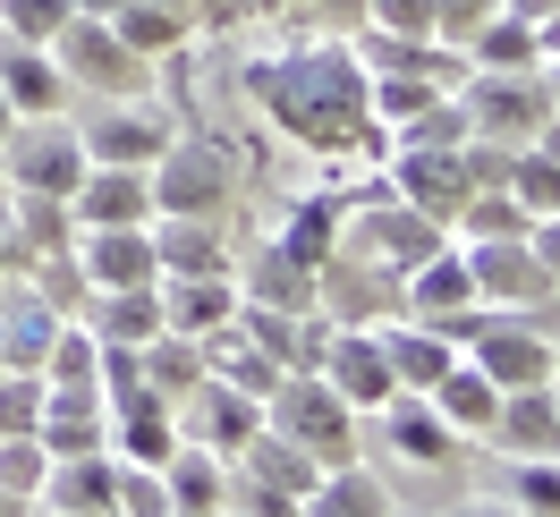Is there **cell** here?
<instances>
[{
  "instance_id": "6da1fadb",
  "label": "cell",
  "mask_w": 560,
  "mask_h": 517,
  "mask_svg": "<svg viewBox=\"0 0 560 517\" xmlns=\"http://www.w3.org/2000/svg\"><path fill=\"white\" fill-rule=\"evenodd\" d=\"M246 85H255L264 119H280L289 137L315 144V153H349V137L374 119V103H365L374 77L357 69L349 43H298V51H280V60H255Z\"/></svg>"
},
{
  "instance_id": "7a4b0ae2",
  "label": "cell",
  "mask_w": 560,
  "mask_h": 517,
  "mask_svg": "<svg viewBox=\"0 0 560 517\" xmlns=\"http://www.w3.org/2000/svg\"><path fill=\"white\" fill-rule=\"evenodd\" d=\"M264 424L280 442H298L315 467H349L357 458V408L323 374H280L272 399H264Z\"/></svg>"
},
{
  "instance_id": "3957f363",
  "label": "cell",
  "mask_w": 560,
  "mask_h": 517,
  "mask_svg": "<svg viewBox=\"0 0 560 517\" xmlns=\"http://www.w3.org/2000/svg\"><path fill=\"white\" fill-rule=\"evenodd\" d=\"M51 60H60V77H69V94H103V103H137L144 85H153V60H137L128 43H119V26L110 17H69L60 35L43 43Z\"/></svg>"
},
{
  "instance_id": "277c9868",
  "label": "cell",
  "mask_w": 560,
  "mask_h": 517,
  "mask_svg": "<svg viewBox=\"0 0 560 517\" xmlns=\"http://www.w3.org/2000/svg\"><path fill=\"white\" fill-rule=\"evenodd\" d=\"M458 110H467V137L476 144H510L518 153V144H535L552 94H544L535 69H467L458 77Z\"/></svg>"
},
{
  "instance_id": "5b68a950",
  "label": "cell",
  "mask_w": 560,
  "mask_h": 517,
  "mask_svg": "<svg viewBox=\"0 0 560 517\" xmlns=\"http://www.w3.org/2000/svg\"><path fill=\"white\" fill-rule=\"evenodd\" d=\"M0 171L9 187H26V196H77V178H85V137H77V119H18L9 137H0Z\"/></svg>"
},
{
  "instance_id": "8992f818",
  "label": "cell",
  "mask_w": 560,
  "mask_h": 517,
  "mask_svg": "<svg viewBox=\"0 0 560 517\" xmlns=\"http://www.w3.org/2000/svg\"><path fill=\"white\" fill-rule=\"evenodd\" d=\"M340 238H349L357 255H374V263H390V272L408 280V272L424 263V255H442V246H451V221L417 212L408 196H383V204L340 212Z\"/></svg>"
},
{
  "instance_id": "52a82bcc",
  "label": "cell",
  "mask_w": 560,
  "mask_h": 517,
  "mask_svg": "<svg viewBox=\"0 0 560 517\" xmlns=\"http://www.w3.org/2000/svg\"><path fill=\"white\" fill-rule=\"evenodd\" d=\"M144 178H153V212H221L230 204V153L212 137H187V128H171V144L144 162Z\"/></svg>"
},
{
  "instance_id": "ba28073f",
  "label": "cell",
  "mask_w": 560,
  "mask_h": 517,
  "mask_svg": "<svg viewBox=\"0 0 560 517\" xmlns=\"http://www.w3.org/2000/svg\"><path fill=\"white\" fill-rule=\"evenodd\" d=\"M315 314H331V322H390L399 314V272L390 263H374V255H357L349 238L331 246L315 263Z\"/></svg>"
},
{
  "instance_id": "9c48e42d",
  "label": "cell",
  "mask_w": 560,
  "mask_h": 517,
  "mask_svg": "<svg viewBox=\"0 0 560 517\" xmlns=\"http://www.w3.org/2000/svg\"><path fill=\"white\" fill-rule=\"evenodd\" d=\"M390 196H408V204L433 212V221H458V204L476 196L467 144H399V153H390Z\"/></svg>"
},
{
  "instance_id": "30bf717a",
  "label": "cell",
  "mask_w": 560,
  "mask_h": 517,
  "mask_svg": "<svg viewBox=\"0 0 560 517\" xmlns=\"http://www.w3.org/2000/svg\"><path fill=\"white\" fill-rule=\"evenodd\" d=\"M315 374L349 399L357 415H374L399 390L390 381V356H383V331H365V322H331V340H323V356H315Z\"/></svg>"
},
{
  "instance_id": "8fae6325",
  "label": "cell",
  "mask_w": 560,
  "mask_h": 517,
  "mask_svg": "<svg viewBox=\"0 0 560 517\" xmlns=\"http://www.w3.org/2000/svg\"><path fill=\"white\" fill-rule=\"evenodd\" d=\"M255 433H264V399L230 390L221 374H205L187 399H178V442H205V449H221V458H238Z\"/></svg>"
},
{
  "instance_id": "7c38bea8",
  "label": "cell",
  "mask_w": 560,
  "mask_h": 517,
  "mask_svg": "<svg viewBox=\"0 0 560 517\" xmlns=\"http://www.w3.org/2000/svg\"><path fill=\"white\" fill-rule=\"evenodd\" d=\"M77 137H85V162H128V171H144V162L171 144V119L137 94V103L85 110V119H77Z\"/></svg>"
},
{
  "instance_id": "4fadbf2b",
  "label": "cell",
  "mask_w": 560,
  "mask_h": 517,
  "mask_svg": "<svg viewBox=\"0 0 560 517\" xmlns=\"http://www.w3.org/2000/svg\"><path fill=\"white\" fill-rule=\"evenodd\" d=\"M77 280L85 289H137V280H162L153 263V230L144 221H119V230H77Z\"/></svg>"
},
{
  "instance_id": "5bb4252c",
  "label": "cell",
  "mask_w": 560,
  "mask_h": 517,
  "mask_svg": "<svg viewBox=\"0 0 560 517\" xmlns=\"http://www.w3.org/2000/svg\"><path fill=\"white\" fill-rule=\"evenodd\" d=\"M458 255H467V280H476L485 306H535L552 289L544 263L526 255V238H458Z\"/></svg>"
},
{
  "instance_id": "9a60e30c",
  "label": "cell",
  "mask_w": 560,
  "mask_h": 517,
  "mask_svg": "<svg viewBox=\"0 0 560 517\" xmlns=\"http://www.w3.org/2000/svg\"><path fill=\"white\" fill-rule=\"evenodd\" d=\"M153 289H162V331H178V340H212L238 314V280L230 272H162Z\"/></svg>"
},
{
  "instance_id": "2e32d148",
  "label": "cell",
  "mask_w": 560,
  "mask_h": 517,
  "mask_svg": "<svg viewBox=\"0 0 560 517\" xmlns=\"http://www.w3.org/2000/svg\"><path fill=\"white\" fill-rule=\"evenodd\" d=\"M35 442L51 458H85V449H110V399L85 381V390H60V381H43V424Z\"/></svg>"
},
{
  "instance_id": "e0dca14e",
  "label": "cell",
  "mask_w": 560,
  "mask_h": 517,
  "mask_svg": "<svg viewBox=\"0 0 560 517\" xmlns=\"http://www.w3.org/2000/svg\"><path fill=\"white\" fill-rule=\"evenodd\" d=\"M77 230H119V221H153V178L128 171V162H85V178H77Z\"/></svg>"
},
{
  "instance_id": "ac0fdd59",
  "label": "cell",
  "mask_w": 560,
  "mask_h": 517,
  "mask_svg": "<svg viewBox=\"0 0 560 517\" xmlns=\"http://www.w3.org/2000/svg\"><path fill=\"white\" fill-rule=\"evenodd\" d=\"M501 458H560V408H552V381L535 390H501L492 408V433H485Z\"/></svg>"
},
{
  "instance_id": "d6986e66",
  "label": "cell",
  "mask_w": 560,
  "mask_h": 517,
  "mask_svg": "<svg viewBox=\"0 0 560 517\" xmlns=\"http://www.w3.org/2000/svg\"><path fill=\"white\" fill-rule=\"evenodd\" d=\"M171 449H178V415L162 408L144 381L110 399V458H128V467H162Z\"/></svg>"
},
{
  "instance_id": "ffe728a7",
  "label": "cell",
  "mask_w": 560,
  "mask_h": 517,
  "mask_svg": "<svg viewBox=\"0 0 560 517\" xmlns=\"http://www.w3.org/2000/svg\"><path fill=\"white\" fill-rule=\"evenodd\" d=\"M77 322H85L103 348H144L162 331V289H153V280H137V289H85Z\"/></svg>"
},
{
  "instance_id": "44dd1931",
  "label": "cell",
  "mask_w": 560,
  "mask_h": 517,
  "mask_svg": "<svg viewBox=\"0 0 560 517\" xmlns=\"http://www.w3.org/2000/svg\"><path fill=\"white\" fill-rule=\"evenodd\" d=\"M153 263L162 272H230V238H221V212H153Z\"/></svg>"
},
{
  "instance_id": "7402d4cb",
  "label": "cell",
  "mask_w": 560,
  "mask_h": 517,
  "mask_svg": "<svg viewBox=\"0 0 560 517\" xmlns=\"http://www.w3.org/2000/svg\"><path fill=\"white\" fill-rule=\"evenodd\" d=\"M162 492H171V517H221L230 509V458L205 442H178L162 458Z\"/></svg>"
},
{
  "instance_id": "603a6c76",
  "label": "cell",
  "mask_w": 560,
  "mask_h": 517,
  "mask_svg": "<svg viewBox=\"0 0 560 517\" xmlns=\"http://www.w3.org/2000/svg\"><path fill=\"white\" fill-rule=\"evenodd\" d=\"M0 94L18 119H51V110H69V77L43 43H0Z\"/></svg>"
},
{
  "instance_id": "cb8c5ba5",
  "label": "cell",
  "mask_w": 560,
  "mask_h": 517,
  "mask_svg": "<svg viewBox=\"0 0 560 517\" xmlns=\"http://www.w3.org/2000/svg\"><path fill=\"white\" fill-rule=\"evenodd\" d=\"M374 415H383V433H390L399 458H417V467H451V458H458V433L442 424V408H433L424 390H390Z\"/></svg>"
},
{
  "instance_id": "d4e9b609",
  "label": "cell",
  "mask_w": 560,
  "mask_h": 517,
  "mask_svg": "<svg viewBox=\"0 0 560 517\" xmlns=\"http://www.w3.org/2000/svg\"><path fill=\"white\" fill-rule=\"evenodd\" d=\"M374 331H383V356H390V381H399V390H433V381L451 374V356H458V348L442 340L433 322H417V314H390Z\"/></svg>"
},
{
  "instance_id": "484cf974",
  "label": "cell",
  "mask_w": 560,
  "mask_h": 517,
  "mask_svg": "<svg viewBox=\"0 0 560 517\" xmlns=\"http://www.w3.org/2000/svg\"><path fill=\"white\" fill-rule=\"evenodd\" d=\"M110 483H119V458L110 449H85V458H51L35 509L51 517H85V509H110Z\"/></svg>"
},
{
  "instance_id": "4316f807",
  "label": "cell",
  "mask_w": 560,
  "mask_h": 517,
  "mask_svg": "<svg viewBox=\"0 0 560 517\" xmlns=\"http://www.w3.org/2000/svg\"><path fill=\"white\" fill-rule=\"evenodd\" d=\"M137 381L162 399V408L178 415V399L205 381V340H178V331H153V340L137 348Z\"/></svg>"
},
{
  "instance_id": "83f0119b",
  "label": "cell",
  "mask_w": 560,
  "mask_h": 517,
  "mask_svg": "<svg viewBox=\"0 0 560 517\" xmlns=\"http://www.w3.org/2000/svg\"><path fill=\"white\" fill-rule=\"evenodd\" d=\"M238 280V297H255V306H280V314H306L315 306V263H298V255H280V246H255V263Z\"/></svg>"
},
{
  "instance_id": "f1b7e54d",
  "label": "cell",
  "mask_w": 560,
  "mask_h": 517,
  "mask_svg": "<svg viewBox=\"0 0 560 517\" xmlns=\"http://www.w3.org/2000/svg\"><path fill=\"white\" fill-rule=\"evenodd\" d=\"M306 517H390V483L349 458V467H323L315 492H306Z\"/></svg>"
},
{
  "instance_id": "f546056e",
  "label": "cell",
  "mask_w": 560,
  "mask_h": 517,
  "mask_svg": "<svg viewBox=\"0 0 560 517\" xmlns=\"http://www.w3.org/2000/svg\"><path fill=\"white\" fill-rule=\"evenodd\" d=\"M424 399H433V408H442V424H451L458 442H485V433H492V408H501V390H492V381L476 374V365H467V356H451V374L433 381V390H424Z\"/></svg>"
},
{
  "instance_id": "4dcf8cb0",
  "label": "cell",
  "mask_w": 560,
  "mask_h": 517,
  "mask_svg": "<svg viewBox=\"0 0 560 517\" xmlns=\"http://www.w3.org/2000/svg\"><path fill=\"white\" fill-rule=\"evenodd\" d=\"M230 467H238V475H255V483H272V492H289L298 509H306V492H315V475H323L315 458H306L298 442H280L272 424H264V433H255V442H246Z\"/></svg>"
},
{
  "instance_id": "1f68e13d",
  "label": "cell",
  "mask_w": 560,
  "mask_h": 517,
  "mask_svg": "<svg viewBox=\"0 0 560 517\" xmlns=\"http://www.w3.org/2000/svg\"><path fill=\"white\" fill-rule=\"evenodd\" d=\"M110 26H119V43L137 51V60H162V51H178L187 43V0H119L110 9Z\"/></svg>"
},
{
  "instance_id": "d6a6232c",
  "label": "cell",
  "mask_w": 560,
  "mask_h": 517,
  "mask_svg": "<svg viewBox=\"0 0 560 517\" xmlns=\"http://www.w3.org/2000/svg\"><path fill=\"white\" fill-rule=\"evenodd\" d=\"M467 51V69H535L544 60V35H535V17H510V9H492L476 35L458 43Z\"/></svg>"
},
{
  "instance_id": "836d02e7",
  "label": "cell",
  "mask_w": 560,
  "mask_h": 517,
  "mask_svg": "<svg viewBox=\"0 0 560 517\" xmlns=\"http://www.w3.org/2000/svg\"><path fill=\"white\" fill-rule=\"evenodd\" d=\"M69 314H51L35 297V289H18L9 306H0V365H26V374H43V348H51V331H60Z\"/></svg>"
},
{
  "instance_id": "e575fe53",
  "label": "cell",
  "mask_w": 560,
  "mask_h": 517,
  "mask_svg": "<svg viewBox=\"0 0 560 517\" xmlns=\"http://www.w3.org/2000/svg\"><path fill=\"white\" fill-rule=\"evenodd\" d=\"M272 246H280V255H298V263H323V255L340 246V204H331V196L298 204V212H289V221L272 230Z\"/></svg>"
},
{
  "instance_id": "d590c367",
  "label": "cell",
  "mask_w": 560,
  "mask_h": 517,
  "mask_svg": "<svg viewBox=\"0 0 560 517\" xmlns=\"http://www.w3.org/2000/svg\"><path fill=\"white\" fill-rule=\"evenodd\" d=\"M510 196H518L535 221L560 212V162L544 153V144H518V153H510Z\"/></svg>"
},
{
  "instance_id": "8d00e7d4",
  "label": "cell",
  "mask_w": 560,
  "mask_h": 517,
  "mask_svg": "<svg viewBox=\"0 0 560 517\" xmlns=\"http://www.w3.org/2000/svg\"><path fill=\"white\" fill-rule=\"evenodd\" d=\"M518 517H560V458H510V492Z\"/></svg>"
},
{
  "instance_id": "74e56055",
  "label": "cell",
  "mask_w": 560,
  "mask_h": 517,
  "mask_svg": "<svg viewBox=\"0 0 560 517\" xmlns=\"http://www.w3.org/2000/svg\"><path fill=\"white\" fill-rule=\"evenodd\" d=\"M77 17V0H0V43H51Z\"/></svg>"
},
{
  "instance_id": "f35d334b",
  "label": "cell",
  "mask_w": 560,
  "mask_h": 517,
  "mask_svg": "<svg viewBox=\"0 0 560 517\" xmlns=\"http://www.w3.org/2000/svg\"><path fill=\"white\" fill-rule=\"evenodd\" d=\"M43 475H51V449H43L35 433H0V492H26V501H35Z\"/></svg>"
},
{
  "instance_id": "ab89813d",
  "label": "cell",
  "mask_w": 560,
  "mask_h": 517,
  "mask_svg": "<svg viewBox=\"0 0 560 517\" xmlns=\"http://www.w3.org/2000/svg\"><path fill=\"white\" fill-rule=\"evenodd\" d=\"M43 424V374L0 365V433H35Z\"/></svg>"
},
{
  "instance_id": "60d3db41",
  "label": "cell",
  "mask_w": 560,
  "mask_h": 517,
  "mask_svg": "<svg viewBox=\"0 0 560 517\" xmlns=\"http://www.w3.org/2000/svg\"><path fill=\"white\" fill-rule=\"evenodd\" d=\"M110 509H119V517H171L162 467H128V458H119V483H110Z\"/></svg>"
},
{
  "instance_id": "b9f144b4",
  "label": "cell",
  "mask_w": 560,
  "mask_h": 517,
  "mask_svg": "<svg viewBox=\"0 0 560 517\" xmlns=\"http://www.w3.org/2000/svg\"><path fill=\"white\" fill-rule=\"evenodd\" d=\"M526 255L544 263V280L560 289V212H544V221H526Z\"/></svg>"
},
{
  "instance_id": "7bdbcfd3",
  "label": "cell",
  "mask_w": 560,
  "mask_h": 517,
  "mask_svg": "<svg viewBox=\"0 0 560 517\" xmlns=\"http://www.w3.org/2000/svg\"><path fill=\"white\" fill-rule=\"evenodd\" d=\"M451 517H518V509H510V501H458Z\"/></svg>"
},
{
  "instance_id": "ee69618b",
  "label": "cell",
  "mask_w": 560,
  "mask_h": 517,
  "mask_svg": "<svg viewBox=\"0 0 560 517\" xmlns=\"http://www.w3.org/2000/svg\"><path fill=\"white\" fill-rule=\"evenodd\" d=\"M0 517H35V501L26 492H0Z\"/></svg>"
},
{
  "instance_id": "f6af8a7d",
  "label": "cell",
  "mask_w": 560,
  "mask_h": 517,
  "mask_svg": "<svg viewBox=\"0 0 560 517\" xmlns=\"http://www.w3.org/2000/svg\"><path fill=\"white\" fill-rule=\"evenodd\" d=\"M110 9H119V0H77V17H110Z\"/></svg>"
},
{
  "instance_id": "bcb514c9",
  "label": "cell",
  "mask_w": 560,
  "mask_h": 517,
  "mask_svg": "<svg viewBox=\"0 0 560 517\" xmlns=\"http://www.w3.org/2000/svg\"><path fill=\"white\" fill-rule=\"evenodd\" d=\"M9 128H18V110H9V94H0V137H9Z\"/></svg>"
},
{
  "instance_id": "7dc6e473",
  "label": "cell",
  "mask_w": 560,
  "mask_h": 517,
  "mask_svg": "<svg viewBox=\"0 0 560 517\" xmlns=\"http://www.w3.org/2000/svg\"><path fill=\"white\" fill-rule=\"evenodd\" d=\"M552 381H560V340H552Z\"/></svg>"
},
{
  "instance_id": "c3c4849f",
  "label": "cell",
  "mask_w": 560,
  "mask_h": 517,
  "mask_svg": "<svg viewBox=\"0 0 560 517\" xmlns=\"http://www.w3.org/2000/svg\"><path fill=\"white\" fill-rule=\"evenodd\" d=\"M0 272H9V238H0Z\"/></svg>"
},
{
  "instance_id": "681fc988",
  "label": "cell",
  "mask_w": 560,
  "mask_h": 517,
  "mask_svg": "<svg viewBox=\"0 0 560 517\" xmlns=\"http://www.w3.org/2000/svg\"><path fill=\"white\" fill-rule=\"evenodd\" d=\"M85 517H119V509H85Z\"/></svg>"
},
{
  "instance_id": "f907efd6",
  "label": "cell",
  "mask_w": 560,
  "mask_h": 517,
  "mask_svg": "<svg viewBox=\"0 0 560 517\" xmlns=\"http://www.w3.org/2000/svg\"><path fill=\"white\" fill-rule=\"evenodd\" d=\"M390 517H408V509H399V501H390Z\"/></svg>"
},
{
  "instance_id": "816d5d0a",
  "label": "cell",
  "mask_w": 560,
  "mask_h": 517,
  "mask_svg": "<svg viewBox=\"0 0 560 517\" xmlns=\"http://www.w3.org/2000/svg\"><path fill=\"white\" fill-rule=\"evenodd\" d=\"M552 408H560V381H552Z\"/></svg>"
},
{
  "instance_id": "f5cc1de1",
  "label": "cell",
  "mask_w": 560,
  "mask_h": 517,
  "mask_svg": "<svg viewBox=\"0 0 560 517\" xmlns=\"http://www.w3.org/2000/svg\"><path fill=\"white\" fill-rule=\"evenodd\" d=\"M0 187H9V171H0Z\"/></svg>"
}]
</instances>
